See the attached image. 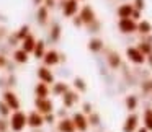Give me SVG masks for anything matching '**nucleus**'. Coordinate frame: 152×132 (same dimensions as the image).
<instances>
[{"label":"nucleus","instance_id":"1","mask_svg":"<svg viewBox=\"0 0 152 132\" xmlns=\"http://www.w3.org/2000/svg\"><path fill=\"white\" fill-rule=\"evenodd\" d=\"M8 125H10L12 132H25L26 125V111L25 109H18L13 111L8 117Z\"/></svg>","mask_w":152,"mask_h":132},{"label":"nucleus","instance_id":"2","mask_svg":"<svg viewBox=\"0 0 152 132\" xmlns=\"http://www.w3.org/2000/svg\"><path fill=\"white\" fill-rule=\"evenodd\" d=\"M33 109H36L39 114H49V112L56 111V104H54L53 98H34L33 99Z\"/></svg>","mask_w":152,"mask_h":132},{"label":"nucleus","instance_id":"3","mask_svg":"<svg viewBox=\"0 0 152 132\" xmlns=\"http://www.w3.org/2000/svg\"><path fill=\"white\" fill-rule=\"evenodd\" d=\"M61 13L64 18H74L75 15H79L80 4L77 0H61Z\"/></svg>","mask_w":152,"mask_h":132},{"label":"nucleus","instance_id":"4","mask_svg":"<svg viewBox=\"0 0 152 132\" xmlns=\"http://www.w3.org/2000/svg\"><path fill=\"white\" fill-rule=\"evenodd\" d=\"M2 101L5 103V104L10 108V111H18V109H21V101L20 98H18V95L13 91V90L7 88L4 93H2Z\"/></svg>","mask_w":152,"mask_h":132},{"label":"nucleus","instance_id":"5","mask_svg":"<svg viewBox=\"0 0 152 132\" xmlns=\"http://www.w3.org/2000/svg\"><path fill=\"white\" fill-rule=\"evenodd\" d=\"M26 125H28V129H31V131L43 129L44 127V116L39 114L36 109L26 111Z\"/></svg>","mask_w":152,"mask_h":132},{"label":"nucleus","instance_id":"6","mask_svg":"<svg viewBox=\"0 0 152 132\" xmlns=\"http://www.w3.org/2000/svg\"><path fill=\"white\" fill-rule=\"evenodd\" d=\"M36 77H38V82L46 83V85H49V86L56 82V75H54V72L49 69V67H44V65H39L36 69Z\"/></svg>","mask_w":152,"mask_h":132},{"label":"nucleus","instance_id":"7","mask_svg":"<svg viewBox=\"0 0 152 132\" xmlns=\"http://www.w3.org/2000/svg\"><path fill=\"white\" fill-rule=\"evenodd\" d=\"M80 101V95L75 91V90L70 88L67 93H64V96H61V103H62V108H66L67 111L72 109L74 106H77Z\"/></svg>","mask_w":152,"mask_h":132},{"label":"nucleus","instance_id":"8","mask_svg":"<svg viewBox=\"0 0 152 132\" xmlns=\"http://www.w3.org/2000/svg\"><path fill=\"white\" fill-rule=\"evenodd\" d=\"M79 18L82 20L83 26H87V25L93 23V21L96 20V13H95V10H93V8L90 7V5H80Z\"/></svg>","mask_w":152,"mask_h":132},{"label":"nucleus","instance_id":"9","mask_svg":"<svg viewBox=\"0 0 152 132\" xmlns=\"http://www.w3.org/2000/svg\"><path fill=\"white\" fill-rule=\"evenodd\" d=\"M59 64H61V52L56 49H48L43 57V65L53 69V67L59 65Z\"/></svg>","mask_w":152,"mask_h":132},{"label":"nucleus","instance_id":"10","mask_svg":"<svg viewBox=\"0 0 152 132\" xmlns=\"http://www.w3.org/2000/svg\"><path fill=\"white\" fill-rule=\"evenodd\" d=\"M70 119H72V122H74V125H75V131L77 132H87V131H88V121H87V116L83 114V112H80V111L72 112Z\"/></svg>","mask_w":152,"mask_h":132},{"label":"nucleus","instance_id":"11","mask_svg":"<svg viewBox=\"0 0 152 132\" xmlns=\"http://www.w3.org/2000/svg\"><path fill=\"white\" fill-rule=\"evenodd\" d=\"M126 57H128V60L131 64H134V65H144L145 64V56H142L136 46H131V47L126 49Z\"/></svg>","mask_w":152,"mask_h":132},{"label":"nucleus","instance_id":"12","mask_svg":"<svg viewBox=\"0 0 152 132\" xmlns=\"http://www.w3.org/2000/svg\"><path fill=\"white\" fill-rule=\"evenodd\" d=\"M118 30L123 34L137 33V23L134 20H131V18H121V20H118Z\"/></svg>","mask_w":152,"mask_h":132},{"label":"nucleus","instance_id":"13","mask_svg":"<svg viewBox=\"0 0 152 132\" xmlns=\"http://www.w3.org/2000/svg\"><path fill=\"white\" fill-rule=\"evenodd\" d=\"M137 127H139V116L136 114V112H129V114L126 116L124 122H123L121 131L123 132H136Z\"/></svg>","mask_w":152,"mask_h":132},{"label":"nucleus","instance_id":"14","mask_svg":"<svg viewBox=\"0 0 152 132\" xmlns=\"http://www.w3.org/2000/svg\"><path fill=\"white\" fill-rule=\"evenodd\" d=\"M69 90H70V85L67 82H64V80H56V82L51 85V95L61 98V96H64V93H67Z\"/></svg>","mask_w":152,"mask_h":132},{"label":"nucleus","instance_id":"15","mask_svg":"<svg viewBox=\"0 0 152 132\" xmlns=\"http://www.w3.org/2000/svg\"><path fill=\"white\" fill-rule=\"evenodd\" d=\"M54 127H56V132H77L70 116L69 117H64V119H57Z\"/></svg>","mask_w":152,"mask_h":132},{"label":"nucleus","instance_id":"16","mask_svg":"<svg viewBox=\"0 0 152 132\" xmlns=\"http://www.w3.org/2000/svg\"><path fill=\"white\" fill-rule=\"evenodd\" d=\"M33 95H34V98H49L51 86L46 85V83L38 82L36 85H34V88H33Z\"/></svg>","mask_w":152,"mask_h":132},{"label":"nucleus","instance_id":"17","mask_svg":"<svg viewBox=\"0 0 152 132\" xmlns=\"http://www.w3.org/2000/svg\"><path fill=\"white\" fill-rule=\"evenodd\" d=\"M30 54L25 52L23 49H20V47H17V49L13 51V54H12V59H13L15 64H18V65H25V64L30 62Z\"/></svg>","mask_w":152,"mask_h":132},{"label":"nucleus","instance_id":"18","mask_svg":"<svg viewBox=\"0 0 152 132\" xmlns=\"http://www.w3.org/2000/svg\"><path fill=\"white\" fill-rule=\"evenodd\" d=\"M36 41H38V39H36V36L30 33V34H28V36L20 43V49H23L25 52H28V54L31 56V52H33L34 46H36Z\"/></svg>","mask_w":152,"mask_h":132},{"label":"nucleus","instance_id":"19","mask_svg":"<svg viewBox=\"0 0 152 132\" xmlns=\"http://www.w3.org/2000/svg\"><path fill=\"white\" fill-rule=\"evenodd\" d=\"M103 47H105V43H103V39H100V38H90L88 44H87V49L90 51V52L93 54H98L103 51Z\"/></svg>","mask_w":152,"mask_h":132},{"label":"nucleus","instance_id":"20","mask_svg":"<svg viewBox=\"0 0 152 132\" xmlns=\"http://www.w3.org/2000/svg\"><path fill=\"white\" fill-rule=\"evenodd\" d=\"M106 62H108L110 69L116 70V69H119V67H121V56H119L116 51H110L108 56H106Z\"/></svg>","mask_w":152,"mask_h":132},{"label":"nucleus","instance_id":"21","mask_svg":"<svg viewBox=\"0 0 152 132\" xmlns=\"http://www.w3.org/2000/svg\"><path fill=\"white\" fill-rule=\"evenodd\" d=\"M36 21L41 26L48 25V21H49V10H48L44 5H41V7L36 8Z\"/></svg>","mask_w":152,"mask_h":132},{"label":"nucleus","instance_id":"22","mask_svg":"<svg viewBox=\"0 0 152 132\" xmlns=\"http://www.w3.org/2000/svg\"><path fill=\"white\" fill-rule=\"evenodd\" d=\"M46 51H48V49H46V43H44L43 39H38V41H36V46H34L33 52H31V56H33L36 60H43Z\"/></svg>","mask_w":152,"mask_h":132},{"label":"nucleus","instance_id":"23","mask_svg":"<svg viewBox=\"0 0 152 132\" xmlns=\"http://www.w3.org/2000/svg\"><path fill=\"white\" fill-rule=\"evenodd\" d=\"M62 36V26L59 23H51L49 28V41L51 43H57Z\"/></svg>","mask_w":152,"mask_h":132},{"label":"nucleus","instance_id":"24","mask_svg":"<svg viewBox=\"0 0 152 132\" xmlns=\"http://www.w3.org/2000/svg\"><path fill=\"white\" fill-rule=\"evenodd\" d=\"M132 10H134L132 4H123V5H119V7H118V10H116V15H118L119 20H121V18H131Z\"/></svg>","mask_w":152,"mask_h":132},{"label":"nucleus","instance_id":"25","mask_svg":"<svg viewBox=\"0 0 152 132\" xmlns=\"http://www.w3.org/2000/svg\"><path fill=\"white\" fill-rule=\"evenodd\" d=\"M124 106L126 109H128V112H136V109H137L139 106V99L136 95H128L124 98Z\"/></svg>","mask_w":152,"mask_h":132},{"label":"nucleus","instance_id":"26","mask_svg":"<svg viewBox=\"0 0 152 132\" xmlns=\"http://www.w3.org/2000/svg\"><path fill=\"white\" fill-rule=\"evenodd\" d=\"M87 82L82 78V77H74V80H72V90H75L77 93H85L87 91Z\"/></svg>","mask_w":152,"mask_h":132},{"label":"nucleus","instance_id":"27","mask_svg":"<svg viewBox=\"0 0 152 132\" xmlns=\"http://www.w3.org/2000/svg\"><path fill=\"white\" fill-rule=\"evenodd\" d=\"M137 33L142 34V36H149V34L152 33V23L147 20L137 21Z\"/></svg>","mask_w":152,"mask_h":132},{"label":"nucleus","instance_id":"28","mask_svg":"<svg viewBox=\"0 0 152 132\" xmlns=\"http://www.w3.org/2000/svg\"><path fill=\"white\" fill-rule=\"evenodd\" d=\"M142 125H144L149 132H152V108L144 109V112H142Z\"/></svg>","mask_w":152,"mask_h":132},{"label":"nucleus","instance_id":"29","mask_svg":"<svg viewBox=\"0 0 152 132\" xmlns=\"http://www.w3.org/2000/svg\"><path fill=\"white\" fill-rule=\"evenodd\" d=\"M13 33H15V36H17V39L21 43V41H23L25 38L31 33V28H30V25H21V26L18 28L17 31H13Z\"/></svg>","mask_w":152,"mask_h":132},{"label":"nucleus","instance_id":"30","mask_svg":"<svg viewBox=\"0 0 152 132\" xmlns=\"http://www.w3.org/2000/svg\"><path fill=\"white\" fill-rule=\"evenodd\" d=\"M87 121H88V127H98V125L102 124V117H100V114L95 111L87 116Z\"/></svg>","mask_w":152,"mask_h":132},{"label":"nucleus","instance_id":"31","mask_svg":"<svg viewBox=\"0 0 152 132\" xmlns=\"http://www.w3.org/2000/svg\"><path fill=\"white\" fill-rule=\"evenodd\" d=\"M136 47H137V49H139V52H141L142 56H145V57H147L149 54L152 52V44L149 43V41H141V43H139Z\"/></svg>","mask_w":152,"mask_h":132},{"label":"nucleus","instance_id":"32","mask_svg":"<svg viewBox=\"0 0 152 132\" xmlns=\"http://www.w3.org/2000/svg\"><path fill=\"white\" fill-rule=\"evenodd\" d=\"M57 122V117L54 112H49V114H44V125H49V127H54Z\"/></svg>","mask_w":152,"mask_h":132},{"label":"nucleus","instance_id":"33","mask_svg":"<svg viewBox=\"0 0 152 132\" xmlns=\"http://www.w3.org/2000/svg\"><path fill=\"white\" fill-rule=\"evenodd\" d=\"M10 114H12V111H10V108H8L7 104H5L2 99H0V117H5V119H8L10 117Z\"/></svg>","mask_w":152,"mask_h":132},{"label":"nucleus","instance_id":"34","mask_svg":"<svg viewBox=\"0 0 152 132\" xmlns=\"http://www.w3.org/2000/svg\"><path fill=\"white\" fill-rule=\"evenodd\" d=\"M80 112H83L85 116L92 114V112H93V104L90 101H83L82 103V108H80Z\"/></svg>","mask_w":152,"mask_h":132},{"label":"nucleus","instance_id":"35","mask_svg":"<svg viewBox=\"0 0 152 132\" xmlns=\"http://www.w3.org/2000/svg\"><path fill=\"white\" fill-rule=\"evenodd\" d=\"M141 90H142V93H144V95H151V91H152V78H151V80H145V82H142Z\"/></svg>","mask_w":152,"mask_h":132},{"label":"nucleus","instance_id":"36","mask_svg":"<svg viewBox=\"0 0 152 132\" xmlns=\"http://www.w3.org/2000/svg\"><path fill=\"white\" fill-rule=\"evenodd\" d=\"M100 28H102V23H100L98 20H95L93 23L87 25V30H88V33H98Z\"/></svg>","mask_w":152,"mask_h":132},{"label":"nucleus","instance_id":"37","mask_svg":"<svg viewBox=\"0 0 152 132\" xmlns=\"http://www.w3.org/2000/svg\"><path fill=\"white\" fill-rule=\"evenodd\" d=\"M54 114H56L57 119H64V117H69V111H67L66 108H56V111H54Z\"/></svg>","mask_w":152,"mask_h":132},{"label":"nucleus","instance_id":"38","mask_svg":"<svg viewBox=\"0 0 152 132\" xmlns=\"http://www.w3.org/2000/svg\"><path fill=\"white\" fill-rule=\"evenodd\" d=\"M132 7H134V10L142 12L145 8V0H134V2H132Z\"/></svg>","mask_w":152,"mask_h":132},{"label":"nucleus","instance_id":"39","mask_svg":"<svg viewBox=\"0 0 152 132\" xmlns=\"http://www.w3.org/2000/svg\"><path fill=\"white\" fill-rule=\"evenodd\" d=\"M10 131V125H8V119L0 117V132H8Z\"/></svg>","mask_w":152,"mask_h":132},{"label":"nucleus","instance_id":"40","mask_svg":"<svg viewBox=\"0 0 152 132\" xmlns=\"http://www.w3.org/2000/svg\"><path fill=\"white\" fill-rule=\"evenodd\" d=\"M8 44H10V46H20V41L17 39V36H15V33L13 34H8Z\"/></svg>","mask_w":152,"mask_h":132},{"label":"nucleus","instance_id":"41","mask_svg":"<svg viewBox=\"0 0 152 132\" xmlns=\"http://www.w3.org/2000/svg\"><path fill=\"white\" fill-rule=\"evenodd\" d=\"M15 85H17V77H15V75H10V77L7 78V86H8L10 90H13Z\"/></svg>","mask_w":152,"mask_h":132},{"label":"nucleus","instance_id":"42","mask_svg":"<svg viewBox=\"0 0 152 132\" xmlns=\"http://www.w3.org/2000/svg\"><path fill=\"white\" fill-rule=\"evenodd\" d=\"M7 65H8V57L4 56V54H0V70L5 69Z\"/></svg>","mask_w":152,"mask_h":132},{"label":"nucleus","instance_id":"43","mask_svg":"<svg viewBox=\"0 0 152 132\" xmlns=\"http://www.w3.org/2000/svg\"><path fill=\"white\" fill-rule=\"evenodd\" d=\"M141 15H142V12H139V10H132V13H131V20H134L136 23H137V21H141Z\"/></svg>","mask_w":152,"mask_h":132},{"label":"nucleus","instance_id":"44","mask_svg":"<svg viewBox=\"0 0 152 132\" xmlns=\"http://www.w3.org/2000/svg\"><path fill=\"white\" fill-rule=\"evenodd\" d=\"M70 20H72V25H74L75 28H80V26H83V23H82V20L79 18V15H75V17H74V18H70Z\"/></svg>","mask_w":152,"mask_h":132},{"label":"nucleus","instance_id":"45","mask_svg":"<svg viewBox=\"0 0 152 132\" xmlns=\"http://www.w3.org/2000/svg\"><path fill=\"white\" fill-rule=\"evenodd\" d=\"M44 7L48 8V10H53L54 7H56V0H44Z\"/></svg>","mask_w":152,"mask_h":132},{"label":"nucleus","instance_id":"46","mask_svg":"<svg viewBox=\"0 0 152 132\" xmlns=\"http://www.w3.org/2000/svg\"><path fill=\"white\" fill-rule=\"evenodd\" d=\"M145 64H147V65H149V67H151V69H152V52L149 54L147 57H145Z\"/></svg>","mask_w":152,"mask_h":132},{"label":"nucleus","instance_id":"47","mask_svg":"<svg viewBox=\"0 0 152 132\" xmlns=\"http://www.w3.org/2000/svg\"><path fill=\"white\" fill-rule=\"evenodd\" d=\"M31 2H33V5H34V7H41V5H43L44 4V0H31Z\"/></svg>","mask_w":152,"mask_h":132},{"label":"nucleus","instance_id":"48","mask_svg":"<svg viewBox=\"0 0 152 132\" xmlns=\"http://www.w3.org/2000/svg\"><path fill=\"white\" fill-rule=\"evenodd\" d=\"M136 132H149V131H147V129L144 127V125H142V127H141V125H139V127H137V131H136Z\"/></svg>","mask_w":152,"mask_h":132},{"label":"nucleus","instance_id":"49","mask_svg":"<svg viewBox=\"0 0 152 132\" xmlns=\"http://www.w3.org/2000/svg\"><path fill=\"white\" fill-rule=\"evenodd\" d=\"M66 60H67L66 54H61V62H66Z\"/></svg>","mask_w":152,"mask_h":132},{"label":"nucleus","instance_id":"50","mask_svg":"<svg viewBox=\"0 0 152 132\" xmlns=\"http://www.w3.org/2000/svg\"><path fill=\"white\" fill-rule=\"evenodd\" d=\"M149 96H151V99H152V91H151V95H149Z\"/></svg>","mask_w":152,"mask_h":132},{"label":"nucleus","instance_id":"51","mask_svg":"<svg viewBox=\"0 0 152 132\" xmlns=\"http://www.w3.org/2000/svg\"><path fill=\"white\" fill-rule=\"evenodd\" d=\"M77 2H79V4H80V2H83V0H77Z\"/></svg>","mask_w":152,"mask_h":132},{"label":"nucleus","instance_id":"52","mask_svg":"<svg viewBox=\"0 0 152 132\" xmlns=\"http://www.w3.org/2000/svg\"><path fill=\"white\" fill-rule=\"evenodd\" d=\"M8 132H12V131H8Z\"/></svg>","mask_w":152,"mask_h":132}]
</instances>
